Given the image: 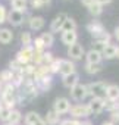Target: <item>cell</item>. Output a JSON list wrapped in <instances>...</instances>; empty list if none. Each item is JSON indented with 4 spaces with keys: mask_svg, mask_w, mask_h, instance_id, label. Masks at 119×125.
Segmentation results:
<instances>
[{
    "mask_svg": "<svg viewBox=\"0 0 119 125\" xmlns=\"http://www.w3.org/2000/svg\"><path fill=\"white\" fill-rule=\"evenodd\" d=\"M3 107H5V104H3V102H2V100H0V110H2Z\"/></svg>",
    "mask_w": 119,
    "mask_h": 125,
    "instance_id": "obj_46",
    "label": "cell"
},
{
    "mask_svg": "<svg viewBox=\"0 0 119 125\" xmlns=\"http://www.w3.org/2000/svg\"><path fill=\"white\" fill-rule=\"evenodd\" d=\"M85 63H101V60H103V56H101V52L96 50V49H91L85 53Z\"/></svg>",
    "mask_w": 119,
    "mask_h": 125,
    "instance_id": "obj_12",
    "label": "cell"
},
{
    "mask_svg": "<svg viewBox=\"0 0 119 125\" xmlns=\"http://www.w3.org/2000/svg\"><path fill=\"white\" fill-rule=\"evenodd\" d=\"M44 122L46 125H59V122H60V115H57L53 109L47 112L46 118H44Z\"/></svg>",
    "mask_w": 119,
    "mask_h": 125,
    "instance_id": "obj_20",
    "label": "cell"
},
{
    "mask_svg": "<svg viewBox=\"0 0 119 125\" xmlns=\"http://www.w3.org/2000/svg\"><path fill=\"white\" fill-rule=\"evenodd\" d=\"M116 57L119 59V46H118V50H116Z\"/></svg>",
    "mask_w": 119,
    "mask_h": 125,
    "instance_id": "obj_47",
    "label": "cell"
},
{
    "mask_svg": "<svg viewBox=\"0 0 119 125\" xmlns=\"http://www.w3.org/2000/svg\"><path fill=\"white\" fill-rule=\"evenodd\" d=\"M13 74L10 69H3L2 72H0V81H2V84H9L12 83V78H13Z\"/></svg>",
    "mask_w": 119,
    "mask_h": 125,
    "instance_id": "obj_27",
    "label": "cell"
},
{
    "mask_svg": "<svg viewBox=\"0 0 119 125\" xmlns=\"http://www.w3.org/2000/svg\"><path fill=\"white\" fill-rule=\"evenodd\" d=\"M84 69H85L87 74L94 75V74H99V72L103 69V66H101V63H85Z\"/></svg>",
    "mask_w": 119,
    "mask_h": 125,
    "instance_id": "obj_25",
    "label": "cell"
},
{
    "mask_svg": "<svg viewBox=\"0 0 119 125\" xmlns=\"http://www.w3.org/2000/svg\"><path fill=\"white\" fill-rule=\"evenodd\" d=\"M68 56H69L71 60H81L82 56H85V52H84L82 44L75 43V44L69 46V47H68Z\"/></svg>",
    "mask_w": 119,
    "mask_h": 125,
    "instance_id": "obj_7",
    "label": "cell"
},
{
    "mask_svg": "<svg viewBox=\"0 0 119 125\" xmlns=\"http://www.w3.org/2000/svg\"><path fill=\"white\" fill-rule=\"evenodd\" d=\"M21 119H22V113H21V110H18V109H12L8 122L12 124V125H18V124L21 122Z\"/></svg>",
    "mask_w": 119,
    "mask_h": 125,
    "instance_id": "obj_26",
    "label": "cell"
},
{
    "mask_svg": "<svg viewBox=\"0 0 119 125\" xmlns=\"http://www.w3.org/2000/svg\"><path fill=\"white\" fill-rule=\"evenodd\" d=\"M65 31H77V21L74 18H66V21L63 22V27L60 30V32H65Z\"/></svg>",
    "mask_w": 119,
    "mask_h": 125,
    "instance_id": "obj_24",
    "label": "cell"
},
{
    "mask_svg": "<svg viewBox=\"0 0 119 125\" xmlns=\"http://www.w3.org/2000/svg\"><path fill=\"white\" fill-rule=\"evenodd\" d=\"M87 30H88V32L94 37V35H97V34H101V32H104L106 31V28H104V25L100 22V21H91L88 25H87Z\"/></svg>",
    "mask_w": 119,
    "mask_h": 125,
    "instance_id": "obj_18",
    "label": "cell"
},
{
    "mask_svg": "<svg viewBox=\"0 0 119 125\" xmlns=\"http://www.w3.org/2000/svg\"><path fill=\"white\" fill-rule=\"evenodd\" d=\"M79 83V75H78V72H74V74H69V75H63L62 77V84L66 87V88H72V87H75L77 84Z\"/></svg>",
    "mask_w": 119,
    "mask_h": 125,
    "instance_id": "obj_14",
    "label": "cell"
},
{
    "mask_svg": "<svg viewBox=\"0 0 119 125\" xmlns=\"http://www.w3.org/2000/svg\"><path fill=\"white\" fill-rule=\"evenodd\" d=\"M87 104L91 115H100L104 110V99H91Z\"/></svg>",
    "mask_w": 119,
    "mask_h": 125,
    "instance_id": "obj_10",
    "label": "cell"
},
{
    "mask_svg": "<svg viewBox=\"0 0 119 125\" xmlns=\"http://www.w3.org/2000/svg\"><path fill=\"white\" fill-rule=\"evenodd\" d=\"M10 6H12V10L25 13L28 9V0H10Z\"/></svg>",
    "mask_w": 119,
    "mask_h": 125,
    "instance_id": "obj_19",
    "label": "cell"
},
{
    "mask_svg": "<svg viewBox=\"0 0 119 125\" xmlns=\"http://www.w3.org/2000/svg\"><path fill=\"white\" fill-rule=\"evenodd\" d=\"M32 35H31V32H28V31H24L22 34H21V43H22V46H32Z\"/></svg>",
    "mask_w": 119,
    "mask_h": 125,
    "instance_id": "obj_29",
    "label": "cell"
},
{
    "mask_svg": "<svg viewBox=\"0 0 119 125\" xmlns=\"http://www.w3.org/2000/svg\"><path fill=\"white\" fill-rule=\"evenodd\" d=\"M60 60H62V59H54L51 63L49 65V71H50V74H59V66H60Z\"/></svg>",
    "mask_w": 119,
    "mask_h": 125,
    "instance_id": "obj_30",
    "label": "cell"
},
{
    "mask_svg": "<svg viewBox=\"0 0 119 125\" xmlns=\"http://www.w3.org/2000/svg\"><path fill=\"white\" fill-rule=\"evenodd\" d=\"M2 125H12V124H9V122H6V124H2Z\"/></svg>",
    "mask_w": 119,
    "mask_h": 125,
    "instance_id": "obj_50",
    "label": "cell"
},
{
    "mask_svg": "<svg viewBox=\"0 0 119 125\" xmlns=\"http://www.w3.org/2000/svg\"><path fill=\"white\" fill-rule=\"evenodd\" d=\"M32 47H34L35 52H46V47H44V44H43V41H41L40 37H37V38L32 41Z\"/></svg>",
    "mask_w": 119,
    "mask_h": 125,
    "instance_id": "obj_31",
    "label": "cell"
},
{
    "mask_svg": "<svg viewBox=\"0 0 119 125\" xmlns=\"http://www.w3.org/2000/svg\"><path fill=\"white\" fill-rule=\"evenodd\" d=\"M10 110L12 109H8V107H3L2 110H0V121H2L3 124H6L9 121V116H10Z\"/></svg>",
    "mask_w": 119,
    "mask_h": 125,
    "instance_id": "obj_32",
    "label": "cell"
},
{
    "mask_svg": "<svg viewBox=\"0 0 119 125\" xmlns=\"http://www.w3.org/2000/svg\"><path fill=\"white\" fill-rule=\"evenodd\" d=\"M79 125H93V124H91L90 121H81V122H79Z\"/></svg>",
    "mask_w": 119,
    "mask_h": 125,
    "instance_id": "obj_43",
    "label": "cell"
},
{
    "mask_svg": "<svg viewBox=\"0 0 119 125\" xmlns=\"http://www.w3.org/2000/svg\"><path fill=\"white\" fill-rule=\"evenodd\" d=\"M106 88L107 84L104 81H96L87 85V91L88 96H91V99H106Z\"/></svg>",
    "mask_w": 119,
    "mask_h": 125,
    "instance_id": "obj_2",
    "label": "cell"
},
{
    "mask_svg": "<svg viewBox=\"0 0 119 125\" xmlns=\"http://www.w3.org/2000/svg\"><path fill=\"white\" fill-rule=\"evenodd\" d=\"M69 93H71V99L75 100V102H82V100L88 96L87 85H85V84H81V83H78L75 87H72Z\"/></svg>",
    "mask_w": 119,
    "mask_h": 125,
    "instance_id": "obj_6",
    "label": "cell"
},
{
    "mask_svg": "<svg viewBox=\"0 0 119 125\" xmlns=\"http://www.w3.org/2000/svg\"><path fill=\"white\" fill-rule=\"evenodd\" d=\"M116 50H118V46H116V44H113V43L106 44V46L103 47V50H101V56H103V59L110 60V59L116 57Z\"/></svg>",
    "mask_w": 119,
    "mask_h": 125,
    "instance_id": "obj_16",
    "label": "cell"
},
{
    "mask_svg": "<svg viewBox=\"0 0 119 125\" xmlns=\"http://www.w3.org/2000/svg\"><path fill=\"white\" fill-rule=\"evenodd\" d=\"M96 2H97L99 5H101V6H106V5H110L113 0H96Z\"/></svg>",
    "mask_w": 119,
    "mask_h": 125,
    "instance_id": "obj_40",
    "label": "cell"
},
{
    "mask_svg": "<svg viewBox=\"0 0 119 125\" xmlns=\"http://www.w3.org/2000/svg\"><path fill=\"white\" fill-rule=\"evenodd\" d=\"M79 122H81V121L72 118V119H65V121H62L60 125H79Z\"/></svg>",
    "mask_w": 119,
    "mask_h": 125,
    "instance_id": "obj_37",
    "label": "cell"
},
{
    "mask_svg": "<svg viewBox=\"0 0 119 125\" xmlns=\"http://www.w3.org/2000/svg\"><path fill=\"white\" fill-rule=\"evenodd\" d=\"M40 119H43L37 112H28L25 116H24V122H25V125H34V124H37Z\"/></svg>",
    "mask_w": 119,
    "mask_h": 125,
    "instance_id": "obj_22",
    "label": "cell"
},
{
    "mask_svg": "<svg viewBox=\"0 0 119 125\" xmlns=\"http://www.w3.org/2000/svg\"><path fill=\"white\" fill-rule=\"evenodd\" d=\"M60 40H62V43L65 46L69 47V46L78 43V34H77V31H65V32H62Z\"/></svg>",
    "mask_w": 119,
    "mask_h": 125,
    "instance_id": "obj_13",
    "label": "cell"
},
{
    "mask_svg": "<svg viewBox=\"0 0 119 125\" xmlns=\"http://www.w3.org/2000/svg\"><path fill=\"white\" fill-rule=\"evenodd\" d=\"M40 38H41V41H43V44H44V47H46V50L49 49V47H51L53 46V43H54V35L49 31V32H43L41 35H40Z\"/></svg>",
    "mask_w": 119,
    "mask_h": 125,
    "instance_id": "obj_23",
    "label": "cell"
},
{
    "mask_svg": "<svg viewBox=\"0 0 119 125\" xmlns=\"http://www.w3.org/2000/svg\"><path fill=\"white\" fill-rule=\"evenodd\" d=\"M25 21V13L16 12V10H9L8 12V21L12 27H21Z\"/></svg>",
    "mask_w": 119,
    "mask_h": 125,
    "instance_id": "obj_8",
    "label": "cell"
},
{
    "mask_svg": "<svg viewBox=\"0 0 119 125\" xmlns=\"http://www.w3.org/2000/svg\"><path fill=\"white\" fill-rule=\"evenodd\" d=\"M94 2H96V0H81V3H82L85 8H90V6H91Z\"/></svg>",
    "mask_w": 119,
    "mask_h": 125,
    "instance_id": "obj_39",
    "label": "cell"
},
{
    "mask_svg": "<svg viewBox=\"0 0 119 125\" xmlns=\"http://www.w3.org/2000/svg\"><path fill=\"white\" fill-rule=\"evenodd\" d=\"M113 37L119 41V27H116V28H115V31H113Z\"/></svg>",
    "mask_w": 119,
    "mask_h": 125,
    "instance_id": "obj_42",
    "label": "cell"
},
{
    "mask_svg": "<svg viewBox=\"0 0 119 125\" xmlns=\"http://www.w3.org/2000/svg\"><path fill=\"white\" fill-rule=\"evenodd\" d=\"M28 25H30V28H31L32 31H40V30L44 28L46 21H44L43 16H31L30 21H28Z\"/></svg>",
    "mask_w": 119,
    "mask_h": 125,
    "instance_id": "obj_17",
    "label": "cell"
},
{
    "mask_svg": "<svg viewBox=\"0 0 119 125\" xmlns=\"http://www.w3.org/2000/svg\"><path fill=\"white\" fill-rule=\"evenodd\" d=\"M74 72H77L74 62L71 59H62L60 60V66H59V74L63 77V75H69V74H74Z\"/></svg>",
    "mask_w": 119,
    "mask_h": 125,
    "instance_id": "obj_9",
    "label": "cell"
},
{
    "mask_svg": "<svg viewBox=\"0 0 119 125\" xmlns=\"http://www.w3.org/2000/svg\"><path fill=\"white\" fill-rule=\"evenodd\" d=\"M66 18H68V15L66 13H59L53 21H51V24H50V32L53 34V32H59L62 30V27H63V22L66 21Z\"/></svg>",
    "mask_w": 119,
    "mask_h": 125,
    "instance_id": "obj_11",
    "label": "cell"
},
{
    "mask_svg": "<svg viewBox=\"0 0 119 125\" xmlns=\"http://www.w3.org/2000/svg\"><path fill=\"white\" fill-rule=\"evenodd\" d=\"M71 100L68 97H57L53 103V110L57 113V115H65V113H69L71 110Z\"/></svg>",
    "mask_w": 119,
    "mask_h": 125,
    "instance_id": "obj_4",
    "label": "cell"
},
{
    "mask_svg": "<svg viewBox=\"0 0 119 125\" xmlns=\"http://www.w3.org/2000/svg\"><path fill=\"white\" fill-rule=\"evenodd\" d=\"M34 125H46V122H44V119H40L37 124H34Z\"/></svg>",
    "mask_w": 119,
    "mask_h": 125,
    "instance_id": "obj_45",
    "label": "cell"
},
{
    "mask_svg": "<svg viewBox=\"0 0 119 125\" xmlns=\"http://www.w3.org/2000/svg\"><path fill=\"white\" fill-rule=\"evenodd\" d=\"M54 60V57H53V54L50 53V52H44V54H43V65H46V66H49L51 62Z\"/></svg>",
    "mask_w": 119,
    "mask_h": 125,
    "instance_id": "obj_34",
    "label": "cell"
},
{
    "mask_svg": "<svg viewBox=\"0 0 119 125\" xmlns=\"http://www.w3.org/2000/svg\"><path fill=\"white\" fill-rule=\"evenodd\" d=\"M32 54H34V47L32 46H22V49L16 53V60L19 62V63L22 66L31 63V60H32Z\"/></svg>",
    "mask_w": 119,
    "mask_h": 125,
    "instance_id": "obj_3",
    "label": "cell"
},
{
    "mask_svg": "<svg viewBox=\"0 0 119 125\" xmlns=\"http://www.w3.org/2000/svg\"><path fill=\"white\" fill-rule=\"evenodd\" d=\"M88 12H90L93 16H96V18H97V16H100V15L103 13V6H101V5H99L97 2H94V3L88 8Z\"/></svg>",
    "mask_w": 119,
    "mask_h": 125,
    "instance_id": "obj_28",
    "label": "cell"
},
{
    "mask_svg": "<svg viewBox=\"0 0 119 125\" xmlns=\"http://www.w3.org/2000/svg\"><path fill=\"white\" fill-rule=\"evenodd\" d=\"M69 113H71V116H72L74 119H81V118H87V116L91 115L87 103H77V104L71 106Z\"/></svg>",
    "mask_w": 119,
    "mask_h": 125,
    "instance_id": "obj_5",
    "label": "cell"
},
{
    "mask_svg": "<svg viewBox=\"0 0 119 125\" xmlns=\"http://www.w3.org/2000/svg\"><path fill=\"white\" fill-rule=\"evenodd\" d=\"M106 100H112V102H118L119 100V85L118 84H107Z\"/></svg>",
    "mask_w": 119,
    "mask_h": 125,
    "instance_id": "obj_15",
    "label": "cell"
},
{
    "mask_svg": "<svg viewBox=\"0 0 119 125\" xmlns=\"http://www.w3.org/2000/svg\"><path fill=\"white\" fill-rule=\"evenodd\" d=\"M13 40V32L9 28H0V43L2 44H9Z\"/></svg>",
    "mask_w": 119,
    "mask_h": 125,
    "instance_id": "obj_21",
    "label": "cell"
},
{
    "mask_svg": "<svg viewBox=\"0 0 119 125\" xmlns=\"http://www.w3.org/2000/svg\"><path fill=\"white\" fill-rule=\"evenodd\" d=\"M109 121H112L115 125L119 122V109H115V110L110 112V119H109Z\"/></svg>",
    "mask_w": 119,
    "mask_h": 125,
    "instance_id": "obj_36",
    "label": "cell"
},
{
    "mask_svg": "<svg viewBox=\"0 0 119 125\" xmlns=\"http://www.w3.org/2000/svg\"><path fill=\"white\" fill-rule=\"evenodd\" d=\"M101 125H115L112 121H104V122H101Z\"/></svg>",
    "mask_w": 119,
    "mask_h": 125,
    "instance_id": "obj_44",
    "label": "cell"
},
{
    "mask_svg": "<svg viewBox=\"0 0 119 125\" xmlns=\"http://www.w3.org/2000/svg\"><path fill=\"white\" fill-rule=\"evenodd\" d=\"M116 109H119V100L116 102Z\"/></svg>",
    "mask_w": 119,
    "mask_h": 125,
    "instance_id": "obj_49",
    "label": "cell"
},
{
    "mask_svg": "<svg viewBox=\"0 0 119 125\" xmlns=\"http://www.w3.org/2000/svg\"><path fill=\"white\" fill-rule=\"evenodd\" d=\"M18 88L13 85V84H3V88H2V91H0V100L3 102V104H5V107H8V109H13L15 107V104H16V102H18V91H16Z\"/></svg>",
    "mask_w": 119,
    "mask_h": 125,
    "instance_id": "obj_1",
    "label": "cell"
},
{
    "mask_svg": "<svg viewBox=\"0 0 119 125\" xmlns=\"http://www.w3.org/2000/svg\"><path fill=\"white\" fill-rule=\"evenodd\" d=\"M38 2L41 3V6L44 8V6H49L50 3H51V0H38Z\"/></svg>",
    "mask_w": 119,
    "mask_h": 125,
    "instance_id": "obj_41",
    "label": "cell"
},
{
    "mask_svg": "<svg viewBox=\"0 0 119 125\" xmlns=\"http://www.w3.org/2000/svg\"><path fill=\"white\" fill-rule=\"evenodd\" d=\"M104 109L109 110V112L115 110V109H116V102H112V100H106V99H104Z\"/></svg>",
    "mask_w": 119,
    "mask_h": 125,
    "instance_id": "obj_35",
    "label": "cell"
},
{
    "mask_svg": "<svg viewBox=\"0 0 119 125\" xmlns=\"http://www.w3.org/2000/svg\"><path fill=\"white\" fill-rule=\"evenodd\" d=\"M31 6L34 9H43V6H41V3L38 2V0H31Z\"/></svg>",
    "mask_w": 119,
    "mask_h": 125,
    "instance_id": "obj_38",
    "label": "cell"
},
{
    "mask_svg": "<svg viewBox=\"0 0 119 125\" xmlns=\"http://www.w3.org/2000/svg\"><path fill=\"white\" fill-rule=\"evenodd\" d=\"M8 21V9L5 5H0V24H5Z\"/></svg>",
    "mask_w": 119,
    "mask_h": 125,
    "instance_id": "obj_33",
    "label": "cell"
},
{
    "mask_svg": "<svg viewBox=\"0 0 119 125\" xmlns=\"http://www.w3.org/2000/svg\"><path fill=\"white\" fill-rule=\"evenodd\" d=\"M2 88H3V84H2V81H0V91H2Z\"/></svg>",
    "mask_w": 119,
    "mask_h": 125,
    "instance_id": "obj_48",
    "label": "cell"
}]
</instances>
